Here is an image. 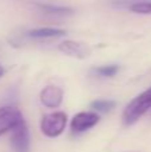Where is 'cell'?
Here are the masks:
<instances>
[{
	"label": "cell",
	"instance_id": "obj_1",
	"mask_svg": "<svg viewBox=\"0 0 151 152\" xmlns=\"http://www.w3.org/2000/svg\"><path fill=\"white\" fill-rule=\"evenodd\" d=\"M150 110H151V87L144 92H142L141 95H138L136 97H134L128 103V105L125 108L122 115L123 123L126 126H133Z\"/></svg>",
	"mask_w": 151,
	"mask_h": 152
},
{
	"label": "cell",
	"instance_id": "obj_2",
	"mask_svg": "<svg viewBox=\"0 0 151 152\" xmlns=\"http://www.w3.org/2000/svg\"><path fill=\"white\" fill-rule=\"evenodd\" d=\"M67 124V115L62 111L52 112L43 116L40 121V129L48 137H56L63 134Z\"/></svg>",
	"mask_w": 151,
	"mask_h": 152
},
{
	"label": "cell",
	"instance_id": "obj_3",
	"mask_svg": "<svg viewBox=\"0 0 151 152\" xmlns=\"http://www.w3.org/2000/svg\"><path fill=\"white\" fill-rule=\"evenodd\" d=\"M21 120H24L23 115L18 108L10 105L1 107L0 108V136L8 131H12Z\"/></svg>",
	"mask_w": 151,
	"mask_h": 152
},
{
	"label": "cell",
	"instance_id": "obj_4",
	"mask_svg": "<svg viewBox=\"0 0 151 152\" xmlns=\"http://www.w3.org/2000/svg\"><path fill=\"white\" fill-rule=\"evenodd\" d=\"M11 135V144L15 152H29V132L27 124L21 120L15 128L12 129Z\"/></svg>",
	"mask_w": 151,
	"mask_h": 152
},
{
	"label": "cell",
	"instance_id": "obj_5",
	"mask_svg": "<svg viewBox=\"0 0 151 152\" xmlns=\"http://www.w3.org/2000/svg\"><path fill=\"white\" fill-rule=\"evenodd\" d=\"M99 123V116L95 112H79L71 120V131L74 134H82L95 127Z\"/></svg>",
	"mask_w": 151,
	"mask_h": 152
},
{
	"label": "cell",
	"instance_id": "obj_6",
	"mask_svg": "<svg viewBox=\"0 0 151 152\" xmlns=\"http://www.w3.org/2000/svg\"><path fill=\"white\" fill-rule=\"evenodd\" d=\"M59 51L67 56L78 59H86L91 55V47L86 43L74 42V40H64L59 44Z\"/></svg>",
	"mask_w": 151,
	"mask_h": 152
},
{
	"label": "cell",
	"instance_id": "obj_7",
	"mask_svg": "<svg viewBox=\"0 0 151 152\" xmlns=\"http://www.w3.org/2000/svg\"><path fill=\"white\" fill-rule=\"evenodd\" d=\"M40 102L47 108H58L63 102V89L58 86H47L40 92Z\"/></svg>",
	"mask_w": 151,
	"mask_h": 152
},
{
	"label": "cell",
	"instance_id": "obj_8",
	"mask_svg": "<svg viewBox=\"0 0 151 152\" xmlns=\"http://www.w3.org/2000/svg\"><path fill=\"white\" fill-rule=\"evenodd\" d=\"M66 35V31L58 28H37L27 32V36L31 39H56V37H63Z\"/></svg>",
	"mask_w": 151,
	"mask_h": 152
},
{
	"label": "cell",
	"instance_id": "obj_9",
	"mask_svg": "<svg viewBox=\"0 0 151 152\" xmlns=\"http://www.w3.org/2000/svg\"><path fill=\"white\" fill-rule=\"evenodd\" d=\"M36 7L45 15H54V16H67L72 15L74 10L68 7H62V5H52V4H36Z\"/></svg>",
	"mask_w": 151,
	"mask_h": 152
},
{
	"label": "cell",
	"instance_id": "obj_10",
	"mask_svg": "<svg viewBox=\"0 0 151 152\" xmlns=\"http://www.w3.org/2000/svg\"><path fill=\"white\" fill-rule=\"evenodd\" d=\"M147 1H151V0H110V5L118 10H131L135 5Z\"/></svg>",
	"mask_w": 151,
	"mask_h": 152
},
{
	"label": "cell",
	"instance_id": "obj_11",
	"mask_svg": "<svg viewBox=\"0 0 151 152\" xmlns=\"http://www.w3.org/2000/svg\"><path fill=\"white\" fill-rule=\"evenodd\" d=\"M115 107V102L114 100H95L91 103V108L96 112L100 113H106L110 112L112 108Z\"/></svg>",
	"mask_w": 151,
	"mask_h": 152
},
{
	"label": "cell",
	"instance_id": "obj_12",
	"mask_svg": "<svg viewBox=\"0 0 151 152\" xmlns=\"http://www.w3.org/2000/svg\"><path fill=\"white\" fill-rule=\"evenodd\" d=\"M119 71V66L117 64H111V66H102V67H98V68L94 69L96 75L102 76V77H112L115 76Z\"/></svg>",
	"mask_w": 151,
	"mask_h": 152
},
{
	"label": "cell",
	"instance_id": "obj_13",
	"mask_svg": "<svg viewBox=\"0 0 151 152\" xmlns=\"http://www.w3.org/2000/svg\"><path fill=\"white\" fill-rule=\"evenodd\" d=\"M131 11L135 13H142V15H149L151 13V1L147 3H142V4H138L135 7L131 8Z\"/></svg>",
	"mask_w": 151,
	"mask_h": 152
},
{
	"label": "cell",
	"instance_id": "obj_14",
	"mask_svg": "<svg viewBox=\"0 0 151 152\" xmlns=\"http://www.w3.org/2000/svg\"><path fill=\"white\" fill-rule=\"evenodd\" d=\"M3 75H4V68H3V66L0 64V77H1Z\"/></svg>",
	"mask_w": 151,
	"mask_h": 152
}]
</instances>
